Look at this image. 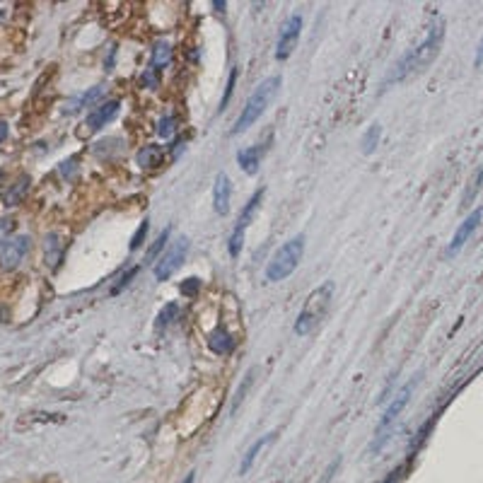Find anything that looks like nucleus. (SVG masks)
Masks as SVG:
<instances>
[{
    "label": "nucleus",
    "instance_id": "1",
    "mask_svg": "<svg viewBox=\"0 0 483 483\" xmlns=\"http://www.w3.org/2000/svg\"><path fill=\"white\" fill-rule=\"evenodd\" d=\"M443 41H445V22L438 20L430 27L425 39H423L416 49H411L406 56L399 58V63L392 68V73H389V77H386V85L401 82V80H406V77L418 75V73L425 71V68L438 58L440 49H443Z\"/></svg>",
    "mask_w": 483,
    "mask_h": 483
},
{
    "label": "nucleus",
    "instance_id": "2",
    "mask_svg": "<svg viewBox=\"0 0 483 483\" xmlns=\"http://www.w3.org/2000/svg\"><path fill=\"white\" fill-rule=\"evenodd\" d=\"M280 85H283V77L280 75H271L266 77V80H261L259 85H256V90L249 95V99H247V104L242 107V114H239L237 123H234L232 128V136H239V133H245L249 126H254L256 121L261 119V114L269 109V104L275 99V95H278Z\"/></svg>",
    "mask_w": 483,
    "mask_h": 483
},
{
    "label": "nucleus",
    "instance_id": "3",
    "mask_svg": "<svg viewBox=\"0 0 483 483\" xmlns=\"http://www.w3.org/2000/svg\"><path fill=\"white\" fill-rule=\"evenodd\" d=\"M302 256H305V234H295L271 256L269 266H266V280L280 283L288 275H293L297 266H300Z\"/></svg>",
    "mask_w": 483,
    "mask_h": 483
},
{
    "label": "nucleus",
    "instance_id": "4",
    "mask_svg": "<svg viewBox=\"0 0 483 483\" xmlns=\"http://www.w3.org/2000/svg\"><path fill=\"white\" fill-rule=\"evenodd\" d=\"M331 297H334V280H326L324 285H319V288L307 297L305 307H302L300 317H297V321H295L297 336H307L321 319H324L331 307Z\"/></svg>",
    "mask_w": 483,
    "mask_h": 483
},
{
    "label": "nucleus",
    "instance_id": "5",
    "mask_svg": "<svg viewBox=\"0 0 483 483\" xmlns=\"http://www.w3.org/2000/svg\"><path fill=\"white\" fill-rule=\"evenodd\" d=\"M418 380H411L406 386H401V392L397 394V397L392 399V404L384 408V413H382L380 423H377V430H375V440L370 443V449L367 452L375 454V452H382V447L386 445V440H389V435H392L394 430V423H397V418L401 416L404 406L408 404V399H411V392L413 386H416Z\"/></svg>",
    "mask_w": 483,
    "mask_h": 483
},
{
    "label": "nucleus",
    "instance_id": "6",
    "mask_svg": "<svg viewBox=\"0 0 483 483\" xmlns=\"http://www.w3.org/2000/svg\"><path fill=\"white\" fill-rule=\"evenodd\" d=\"M264 193H266L264 188H256L254 196H251V199L247 201L245 210L239 213V220H237V225H234L232 234H230V242H227V249H230V256H232V259H237V256L242 254V245H245V232H247V227L251 225V220H254L256 208H259L261 201H264Z\"/></svg>",
    "mask_w": 483,
    "mask_h": 483
},
{
    "label": "nucleus",
    "instance_id": "7",
    "mask_svg": "<svg viewBox=\"0 0 483 483\" xmlns=\"http://www.w3.org/2000/svg\"><path fill=\"white\" fill-rule=\"evenodd\" d=\"M186 254H188V239L186 237L174 239L172 247H169V249L158 259V264H155V269H153L155 278H158V280H169V278H172V275L179 271V266L184 264Z\"/></svg>",
    "mask_w": 483,
    "mask_h": 483
},
{
    "label": "nucleus",
    "instance_id": "8",
    "mask_svg": "<svg viewBox=\"0 0 483 483\" xmlns=\"http://www.w3.org/2000/svg\"><path fill=\"white\" fill-rule=\"evenodd\" d=\"M300 34H302V15H290L285 20V25L280 27V34H278V44H275V58L278 61H288L290 53L295 51L297 41H300Z\"/></svg>",
    "mask_w": 483,
    "mask_h": 483
},
{
    "label": "nucleus",
    "instance_id": "9",
    "mask_svg": "<svg viewBox=\"0 0 483 483\" xmlns=\"http://www.w3.org/2000/svg\"><path fill=\"white\" fill-rule=\"evenodd\" d=\"M29 249H32V239L27 234H15V237L8 239L3 251H0V266L10 271L17 269L20 261L29 254Z\"/></svg>",
    "mask_w": 483,
    "mask_h": 483
},
{
    "label": "nucleus",
    "instance_id": "10",
    "mask_svg": "<svg viewBox=\"0 0 483 483\" xmlns=\"http://www.w3.org/2000/svg\"><path fill=\"white\" fill-rule=\"evenodd\" d=\"M481 218H483V208H476V210H471V213L464 218V223L459 225L457 230H454V234H452V242L447 245V251H445V256H454V254H459L462 251V247L469 242V237L473 234V230L478 227V223H481Z\"/></svg>",
    "mask_w": 483,
    "mask_h": 483
},
{
    "label": "nucleus",
    "instance_id": "11",
    "mask_svg": "<svg viewBox=\"0 0 483 483\" xmlns=\"http://www.w3.org/2000/svg\"><path fill=\"white\" fill-rule=\"evenodd\" d=\"M119 107H121V104H119V99H109V102L99 104L95 112L87 114V121H85L87 131H102L107 123H112L114 119H116Z\"/></svg>",
    "mask_w": 483,
    "mask_h": 483
},
{
    "label": "nucleus",
    "instance_id": "12",
    "mask_svg": "<svg viewBox=\"0 0 483 483\" xmlns=\"http://www.w3.org/2000/svg\"><path fill=\"white\" fill-rule=\"evenodd\" d=\"M230 201H232V184H230V177L225 172H218L215 184H213V208H215V213L227 215Z\"/></svg>",
    "mask_w": 483,
    "mask_h": 483
},
{
    "label": "nucleus",
    "instance_id": "13",
    "mask_svg": "<svg viewBox=\"0 0 483 483\" xmlns=\"http://www.w3.org/2000/svg\"><path fill=\"white\" fill-rule=\"evenodd\" d=\"M273 440H275V432H266L264 438H259L254 445H251L249 449H247L245 459H242V464H239V473H242V476H245V473L249 471L251 467H254V462H256V457H259V452H264L266 445H271Z\"/></svg>",
    "mask_w": 483,
    "mask_h": 483
},
{
    "label": "nucleus",
    "instance_id": "14",
    "mask_svg": "<svg viewBox=\"0 0 483 483\" xmlns=\"http://www.w3.org/2000/svg\"><path fill=\"white\" fill-rule=\"evenodd\" d=\"M208 348L215 353V356H230L234 351V338L223 329H215L213 334L208 336Z\"/></svg>",
    "mask_w": 483,
    "mask_h": 483
},
{
    "label": "nucleus",
    "instance_id": "15",
    "mask_svg": "<svg viewBox=\"0 0 483 483\" xmlns=\"http://www.w3.org/2000/svg\"><path fill=\"white\" fill-rule=\"evenodd\" d=\"M259 160H261L259 145H251V148H245V150H239L237 153L239 167L245 169L247 174H256V169H259Z\"/></svg>",
    "mask_w": 483,
    "mask_h": 483
},
{
    "label": "nucleus",
    "instance_id": "16",
    "mask_svg": "<svg viewBox=\"0 0 483 483\" xmlns=\"http://www.w3.org/2000/svg\"><path fill=\"white\" fill-rule=\"evenodd\" d=\"M169 63H172V46H169V41H158L153 49V71H164Z\"/></svg>",
    "mask_w": 483,
    "mask_h": 483
},
{
    "label": "nucleus",
    "instance_id": "17",
    "mask_svg": "<svg viewBox=\"0 0 483 483\" xmlns=\"http://www.w3.org/2000/svg\"><path fill=\"white\" fill-rule=\"evenodd\" d=\"M138 164H140L143 169L145 167H155V164H160V160H162V148L160 145H145V148L138 153Z\"/></svg>",
    "mask_w": 483,
    "mask_h": 483
},
{
    "label": "nucleus",
    "instance_id": "18",
    "mask_svg": "<svg viewBox=\"0 0 483 483\" xmlns=\"http://www.w3.org/2000/svg\"><path fill=\"white\" fill-rule=\"evenodd\" d=\"M380 138H382V126H380V123H372V126L365 131V136H362V140H360L362 155H372V153H375Z\"/></svg>",
    "mask_w": 483,
    "mask_h": 483
},
{
    "label": "nucleus",
    "instance_id": "19",
    "mask_svg": "<svg viewBox=\"0 0 483 483\" xmlns=\"http://www.w3.org/2000/svg\"><path fill=\"white\" fill-rule=\"evenodd\" d=\"M102 87H92L90 92H87V95H82V97H77L75 102H71V109H68V112H77V109H82V107H92V104L97 102V99H99V97H102Z\"/></svg>",
    "mask_w": 483,
    "mask_h": 483
},
{
    "label": "nucleus",
    "instance_id": "20",
    "mask_svg": "<svg viewBox=\"0 0 483 483\" xmlns=\"http://www.w3.org/2000/svg\"><path fill=\"white\" fill-rule=\"evenodd\" d=\"M179 314V305L177 302H169L167 307H164L162 312H160V317H158V329H162V326H169L174 321V317Z\"/></svg>",
    "mask_w": 483,
    "mask_h": 483
},
{
    "label": "nucleus",
    "instance_id": "21",
    "mask_svg": "<svg viewBox=\"0 0 483 483\" xmlns=\"http://www.w3.org/2000/svg\"><path fill=\"white\" fill-rule=\"evenodd\" d=\"M167 239H169V227L164 230V232L160 234L158 239H155V245L148 249V254H145V259H148V261H155V259H158V254L164 249V245H167Z\"/></svg>",
    "mask_w": 483,
    "mask_h": 483
},
{
    "label": "nucleus",
    "instance_id": "22",
    "mask_svg": "<svg viewBox=\"0 0 483 483\" xmlns=\"http://www.w3.org/2000/svg\"><path fill=\"white\" fill-rule=\"evenodd\" d=\"M174 128H177V121H174V116H162V119H160V126H158L160 138L169 140V138L174 136Z\"/></svg>",
    "mask_w": 483,
    "mask_h": 483
},
{
    "label": "nucleus",
    "instance_id": "23",
    "mask_svg": "<svg viewBox=\"0 0 483 483\" xmlns=\"http://www.w3.org/2000/svg\"><path fill=\"white\" fill-rule=\"evenodd\" d=\"M148 232H150V223L145 220V223H140V227H138L136 234L131 237V251L140 249V247H143V239L148 237Z\"/></svg>",
    "mask_w": 483,
    "mask_h": 483
},
{
    "label": "nucleus",
    "instance_id": "24",
    "mask_svg": "<svg viewBox=\"0 0 483 483\" xmlns=\"http://www.w3.org/2000/svg\"><path fill=\"white\" fill-rule=\"evenodd\" d=\"M27 186H29V179L22 177V179H20V184H17V186H15V191L8 193V206H15V203H17V199H20L22 191H25Z\"/></svg>",
    "mask_w": 483,
    "mask_h": 483
},
{
    "label": "nucleus",
    "instance_id": "25",
    "mask_svg": "<svg viewBox=\"0 0 483 483\" xmlns=\"http://www.w3.org/2000/svg\"><path fill=\"white\" fill-rule=\"evenodd\" d=\"M199 288H201V280L199 278H186L182 283V293L186 297H193L196 295V293H199Z\"/></svg>",
    "mask_w": 483,
    "mask_h": 483
},
{
    "label": "nucleus",
    "instance_id": "26",
    "mask_svg": "<svg viewBox=\"0 0 483 483\" xmlns=\"http://www.w3.org/2000/svg\"><path fill=\"white\" fill-rule=\"evenodd\" d=\"M234 80H237V71H232V73H230L227 90H225V97H223V102H220V109H225V107H227L230 97H232V90H234Z\"/></svg>",
    "mask_w": 483,
    "mask_h": 483
},
{
    "label": "nucleus",
    "instance_id": "27",
    "mask_svg": "<svg viewBox=\"0 0 483 483\" xmlns=\"http://www.w3.org/2000/svg\"><path fill=\"white\" fill-rule=\"evenodd\" d=\"M140 80H143V85H148L150 90H155V87L160 85V82H158V75H155V71H153V68H150V71H145V73H143V77H140Z\"/></svg>",
    "mask_w": 483,
    "mask_h": 483
},
{
    "label": "nucleus",
    "instance_id": "28",
    "mask_svg": "<svg viewBox=\"0 0 483 483\" xmlns=\"http://www.w3.org/2000/svg\"><path fill=\"white\" fill-rule=\"evenodd\" d=\"M136 273H138V266H133V269H131V271H128V273H126V275H121V280H119V285H116V288H114V290H112L114 295H116V293H119V290H121V288H123V285H128V283H131V278H133V275H136Z\"/></svg>",
    "mask_w": 483,
    "mask_h": 483
},
{
    "label": "nucleus",
    "instance_id": "29",
    "mask_svg": "<svg viewBox=\"0 0 483 483\" xmlns=\"http://www.w3.org/2000/svg\"><path fill=\"white\" fill-rule=\"evenodd\" d=\"M10 230H12V223H8V220H0V237L10 239Z\"/></svg>",
    "mask_w": 483,
    "mask_h": 483
},
{
    "label": "nucleus",
    "instance_id": "30",
    "mask_svg": "<svg viewBox=\"0 0 483 483\" xmlns=\"http://www.w3.org/2000/svg\"><path fill=\"white\" fill-rule=\"evenodd\" d=\"M114 58H116V49H109V58L104 61V66H107V71H114Z\"/></svg>",
    "mask_w": 483,
    "mask_h": 483
},
{
    "label": "nucleus",
    "instance_id": "31",
    "mask_svg": "<svg viewBox=\"0 0 483 483\" xmlns=\"http://www.w3.org/2000/svg\"><path fill=\"white\" fill-rule=\"evenodd\" d=\"M8 131H10V128H8V123H5V121H0V143H3V140L8 138Z\"/></svg>",
    "mask_w": 483,
    "mask_h": 483
},
{
    "label": "nucleus",
    "instance_id": "32",
    "mask_svg": "<svg viewBox=\"0 0 483 483\" xmlns=\"http://www.w3.org/2000/svg\"><path fill=\"white\" fill-rule=\"evenodd\" d=\"M483 63V39H481V44H478V51H476V66H481Z\"/></svg>",
    "mask_w": 483,
    "mask_h": 483
},
{
    "label": "nucleus",
    "instance_id": "33",
    "mask_svg": "<svg viewBox=\"0 0 483 483\" xmlns=\"http://www.w3.org/2000/svg\"><path fill=\"white\" fill-rule=\"evenodd\" d=\"M193 481V473H188V476H186V481H184V483H191Z\"/></svg>",
    "mask_w": 483,
    "mask_h": 483
},
{
    "label": "nucleus",
    "instance_id": "34",
    "mask_svg": "<svg viewBox=\"0 0 483 483\" xmlns=\"http://www.w3.org/2000/svg\"><path fill=\"white\" fill-rule=\"evenodd\" d=\"M41 483H58V481H53V478H51V481H41Z\"/></svg>",
    "mask_w": 483,
    "mask_h": 483
}]
</instances>
